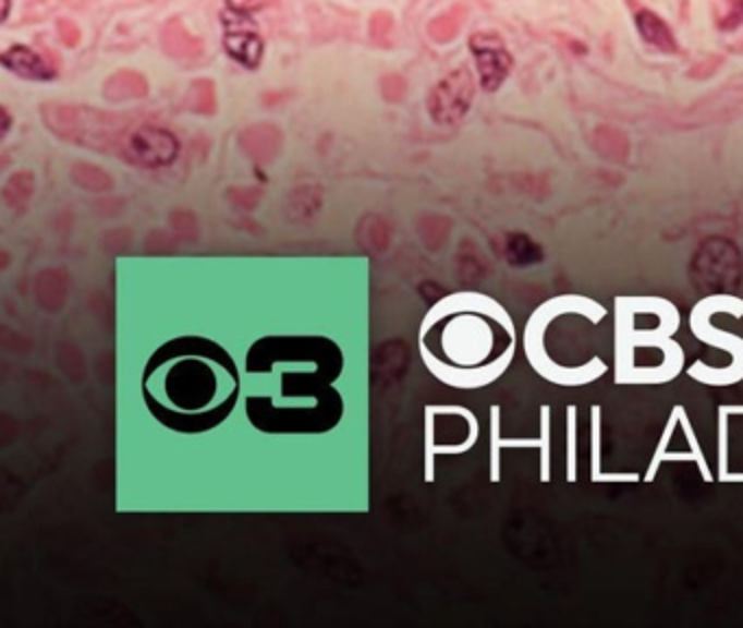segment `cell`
Returning a JSON list of instances; mask_svg holds the SVG:
<instances>
[{"label":"cell","mask_w":743,"mask_h":628,"mask_svg":"<svg viewBox=\"0 0 743 628\" xmlns=\"http://www.w3.org/2000/svg\"><path fill=\"white\" fill-rule=\"evenodd\" d=\"M492 303L482 294H449L423 318L418 347L429 373L455 388L488 384L503 369L492 360L497 334Z\"/></svg>","instance_id":"cell-3"},{"label":"cell","mask_w":743,"mask_h":628,"mask_svg":"<svg viewBox=\"0 0 743 628\" xmlns=\"http://www.w3.org/2000/svg\"><path fill=\"white\" fill-rule=\"evenodd\" d=\"M0 63L9 72L28 81H50L57 76L54 65L48 59H44L37 50L24 44H13L4 48V52L0 55Z\"/></svg>","instance_id":"cell-8"},{"label":"cell","mask_w":743,"mask_h":628,"mask_svg":"<svg viewBox=\"0 0 743 628\" xmlns=\"http://www.w3.org/2000/svg\"><path fill=\"white\" fill-rule=\"evenodd\" d=\"M693 277L708 288L723 290L741 279V253L726 238L702 242L693 259Z\"/></svg>","instance_id":"cell-4"},{"label":"cell","mask_w":743,"mask_h":628,"mask_svg":"<svg viewBox=\"0 0 743 628\" xmlns=\"http://www.w3.org/2000/svg\"><path fill=\"white\" fill-rule=\"evenodd\" d=\"M268 4H272V0H227V7L231 11H237V13H255V11H261L266 9Z\"/></svg>","instance_id":"cell-11"},{"label":"cell","mask_w":743,"mask_h":628,"mask_svg":"<svg viewBox=\"0 0 743 628\" xmlns=\"http://www.w3.org/2000/svg\"><path fill=\"white\" fill-rule=\"evenodd\" d=\"M142 395L161 425L181 434H200L231 414L240 395V373L214 340L181 336L150 355Z\"/></svg>","instance_id":"cell-2"},{"label":"cell","mask_w":743,"mask_h":628,"mask_svg":"<svg viewBox=\"0 0 743 628\" xmlns=\"http://www.w3.org/2000/svg\"><path fill=\"white\" fill-rule=\"evenodd\" d=\"M2 4H4V9H2V20H7V15H9V0H2Z\"/></svg>","instance_id":"cell-12"},{"label":"cell","mask_w":743,"mask_h":628,"mask_svg":"<svg viewBox=\"0 0 743 628\" xmlns=\"http://www.w3.org/2000/svg\"><path fill=\"white\" fill-rule=\"evenodd\" d=\"M475 96V81L466 65L451 70L427 94L429 116L440 124H453L471 109Z\"/></svg>","instance_id":"cell-5"},{"label":"cell","mask_w":743,"mask_h":628,"mask_svg":"<svg viewBox=\"0 0 743 628\" xmlns=\"http://www.w3.org/2000/svg\"><path fill=\"white\" fill-rule=\"evenodd\" d=\"M468 48L475 57L479 85L486 92L499 89L512 70V55L508 52L503 39L497 33L482 31L471 35Z\"/></svg>","instance_id":"cell-6"},{"label":"cell","mask_w":743,"mask_h":628,"mask_svg":"<svg viewBox=\"0 0 743 628\" xmlns=\"http://www.w3.org/2000/svg\"><path fill=\"white\" fill-rule=\"evenodd\" d=\"M222 48L231 59H235L240 65L255 70L264 57V39L246 13L237 11H227L222 13Z\"/></svg>","instance_id":"cell-7"},{"label":"cell","mask_w":743,"mask_h":628,"mask_svg":"<svg viewBox=\"0 0 743 628\" xmlns=\"http://www.w3.org/2000/svg\"><path fill=\"white\" fill-rule=\"evenodd\" d=\"M506 249H508V257L512 264H536L543 257L540 246L523 233L508 235Z\"/></svg>","instance_id":"cell-10"},{"label":"cell","mask_w":743,"mask_h":628,"mask_svg":"<svg viewBox=\"0 0 743 628\" xmlns=\"http://www.w3.org/2000/svg\"><path fill=\"white\" fill-rule=\"evenodd\" d=\"M634 24L643 37V41H647L649 46L662 50V52H671L675 50V41H673V33L671 28L665 24L662 17H658L651 11H638L634 15Z\"/></svg>","instance_id":"cell-9"},{"label":"cell","mask_w":743,"mask_h":628,"mask_svg":"<svg viewBox=\"0 0 743 628\" xmlns=\"http://www.w3.org/2000/svg\"><path fill=\"white\" fill-rule=\"evenodd\" d=\"M342 353L322 336H268L257 340L244 362L248 377L246 414L268 434H322L342 416L333 382Z\"/></svg>","instance_id":"cell-1"}]
</instances>
